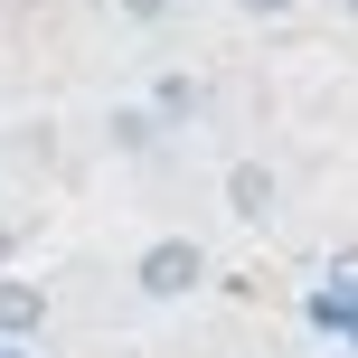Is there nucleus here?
Returning a JSON list of instances; mask_svg holds the SVG:
<instances>
[{
    "mask_svg": "<svg viewBox=\"0 0 358 358\" xmlns=\"http://www.w3.org/2000/svg\"><path fill=\"white\" fill-rule=\"evenodd\" d=\"M132 283H142L151 302H179V292H198V283H208V255H198L189 236H161V245H142Z\"/></svg>",
    "mask_w": 358,
    "mask_h": 358,
    "instance_id": "1",
    "label": "nucleus"
},
{
    "mask_svg": "<svg viewBox=\"0 0 358 358\" xmlns=\"http://www.w3.org/2000/svg\"><path fill=\"white\" fill-rule=\"evenodd\" d=\"M38 330H48V292L0 273V340H38Z\"/></svg>",
    "mask_w": 358,
    "mask_h": 358,
    "instance_id": "2",
    "label": "nucleus"
},
{
    "mask_svg": "<svg viewBox=\"0 0 358 358\" xmlns=\"http://www.w3.org/2000/svg\"><path fill=\"white\" fill-rule=\"evenodd\" d=\"M273 198H283V189H273V170H264V161H236V170H227V208L245 217V227H264Z\"/></svg>",
    "mask_w": 358,
    "mask_h": 358,
    "instance_id": "3",
    "label": "nucleus"
},
{
    "mask_svg": "<svg viewBox=\"0 0 358 358\" xmlns=\"http://www.w3.org/2000/svg\"><path fill=\"white\" fill-rule=\"evenodd\" d=\"M198 104H208L198 76H161V85H151V113H161V123H198Z\"/></svg>",
    "mask_w": 358,
    "mask_h": 358,
    "instance_id": "4",
    "label": "nucleus"
},
{
    "mask_svg": "<svg viewBox=\"0 0 358 358\" xmlns=\"http://www.w3.org/2000/svg\"><path fill=\"white\" fill-rule=\"evenodd\" d=\"M151 142H161V113H142V104L113 113V151H151Z\"/></svg>",
    "mask_w": 358,
    "mask_h": 358,
    "instance_id": "5",
    "label": "nucleus"
},
{
    "mask_svg": "<svg viewBox=\"0 0 358 358\" xmlns=\"http://www.w3.org/2000/svg\"><path fill=\"white\" fill-rule=\"evenodd\" d=\"M236 10H255V19H283V10H302V0H236Z\"/></svg>",
    "mask_w": 358,
    "mask_h": 358,
    "instance_id": "6",
    "label": "nucleus"
},
{
    "mask_svg": "<svg viewBox=\"0 0 358 358\" xmlns=\"http://www.w3.org/2000/svg\"><path fill=\"white\" fill-rule=\"evenodd\" d=\"M10 255H19V227H10V217H0V273H10Z\"/></svg>",
    "mask_w": 358,
    "mask_h": 358,
    "instance_id": "7",
    "label": "nucleus"
},
{
    "mask_svg": "<svg viewBox=\"0 0 358 358\" xmlns=\"http://www.w3.org/2000/svg\"><path fill=\"white\" fill-rule=\"evenodd\" d=\"M170 10V0H123V19H161Z\"/></svg>",
    "mask_w": 358,
    "mask_h": 358,
    "instance_id": "8",
    "label": "nucleus"
},
{
    "mask_svg": "<svg viewBox=\"0 0 358 358\" xmlns=\"http://www.w3.org/2000/svg\"><path fill=\"white\" fill-rule=\"evenodd\" d=\"M349 19H358V0H349Z\"/></svg>",
    "mask_w": 358,
    "mask_h": 358,
    "instance_id": "9",
    "label": "nucleus"
}]
</instances>
